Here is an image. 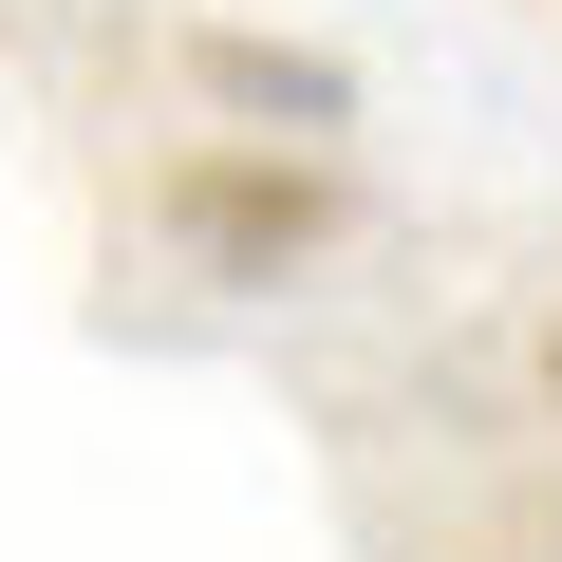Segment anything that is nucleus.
Segmentation results:
<instances>
[{"mask_svg": "<svg viewBox=\"0 0 562 562\" xmlns=\"http://www.w3.org/2000/svg\"><path fill=\"white\" fill-rule=\"evenodd\" d=\"M150 225H169L188 281H301V262L357 225V169H338L319 132H206V150L150 169Z\"/></svg>", "mask_w": 562, "mask_h": 562, "instance_id": "f257e3e1", "label": "nucleus"}, {"mask_svg": "<svg viewBox=\"0 0 562 562\" xmlns=\"http://www.w3.org/2000/svg\"><path fill=\"white\" fill-rule=\"evenodd\" d=\"M206 94L301 113V132H338V113H357V76H338V57H281V38H206Z\"/></svg>", "mask_w": 562, "mask_h": 562, "instance_id": "f03ea898", "label": "nucleus"}, {"mask_svg": "<svg viewBox=\"0 0 562 562\" xmlns=\"http://www.w3.org/2000/svg\"><path fill=\"white\" fill-rule=\"evenodd\" d=\"M543 375H562V338H543Z\"/></svg>", "mask_w": 562, "mask_h": 562, "instance_id": "7ed1b4c3", "label": "nucleus"}]
</instances>
